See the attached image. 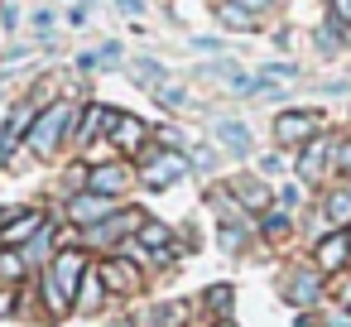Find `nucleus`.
Masks as SVG:
<instances>
[{"mask_svg": "<svg viewBox=\"0 0 351 327\" xmlns=\"http://www.w3.org/2000/svg\"><path fill=\"white\" fill-rule=\"evenodd\" d=\"M73 121H77V111L68 106V101H53L39 121H34V135H29V149L34 154H53L58 149V140L73 130Z\"/></svg>", "mask_w": 351, "mask_h": 327, "instance_id": "f257e3e1", "label": "nucleus"}, {"mask_svg": "<svg viewBox=\"0 0 351 327\" xmlns=\"http://www.w3.org/2000/svg\"><path fill=\"white\" fill-rule=\"evenodd\" d=\"M274 135H279V145H313L317 116H313V111H284V116L274 121Z\"/></svg>", "mask_w": 351, "mask_h": 327, "instance_id": "f03ea898", "label": "nucleus"}, {"mask_svg": "<svg viewBox=\"0 0 351 327\" xmlns=\"http://www.w3.org/2000/svg\"><path fill=\"white\" fill-rule=\"evenodd\" d=\"M49 274H53V284H58V289H63V293H68V298H73V293H77V289H82V279H87V274H92V269H87V260H82V255H77V250H73V255H68V250H63V255H58V260H53V269H49Z\"/></svg>", "mask_w": 351, "mask_h": 327, "instance_id": "7ed1b4c3", "label": "nucleus"}, {"mask_svg": "<svg viewBox=\"0 0 351 327\" xmlns=\"http://www.w3.org/2000/svg\"><path fill=\"white\" fill-rule=\"evenodd\" d=\"M188 173V159L183 154H154L149 164H145V183L149 188H169V183H178Z\"/></svg>", "mask_w": 351, "mask_h": 327, "instance_id": "20e7f679", "label": "nucleus"}, {"mask_svg": "<svg viewBox=\"0 0 351 327\" xmlns=\"http://www.w3.org/2000/svg\"><path fill=\"white\" fill-rule=\"evenodd\" d=\"M39 231H44V212H10L5 231H0V245H20V241H29Z\"/></svg>", "mask_w": 351, "mask_h": 327, "instance_id": "39448f33", "label": "nucleus"}, {"mask_svg": "<svg viewBox=\"0 0 351 327\" xmlns=\"http://www.w3.org/2000/svg\"><path fill=\"white\" fill-rule=\"evenodd\" d=\"M121 231H145V217H140V212L106 217V221H97V226H92V241H97V245H111V241H121Z\"/></svg>", "mask_w": 351, "mask_h": 327, "instance_id": "423d86ee", "label": "nucleus"}, {"mask_svg": "<svg viewBox=\"0 0 351 327\" xmlns=\"http://www.w3.org/2000/svg\"><path fill=\"white\" fill-rule=\"evenodd\" d=\"M29 101H20L10 116H5V125H0V159H10V149L20 145V135H25V125H29Z\"/></svg>", "mask_w": 351, "mask_h": 327, "instance_id": "0eeeda50", "label": "nucleus"}, {"mask_svg": "<svg viewBox=\"0 0 351 327\" xmlns=\"http://www.w3.org/2000/svg\"><path fill=\"white\" fill-rule=\"evenodd\" d=\"M111 145H121V149H135L140 140H145V121H135V116H111Z\"/></svg>", "mask_w": 351, "mask_h": 327, "instance_id": "6e6552de", "label": "nucleus"}, {"mask_svg": "<svg viewBox=\"0 0 351 327\" xmlns=\"http://www.w3.org/2000/svg\"><path fill=\"white\" fill-rule=\"evenodd\" d=\"M346 255H351V236H346V231H337V236H327V241L317 245V265H322V269H337Z\"/></svg>", "mask_w": 351, "mask_h": 327, "instance_id": "1a4fd4ad", "label": "nucleus"}, {"mask_svg": "<svg viewBox=\"0 0 351 327\" xmlns=\"http://www.w3.org/2000/svg\"><path fill=\"white\" fill-rule=\"evenodd\" d=\"M217 145H226L231 154H245L250 149V130L241 121H217Z\"/></svg>", "mask_w": 351, "mask_h": 327, "instance_id": "9d476101", "label": "nucleus"}, {"mask_svg": "<svg viewBox=\"0 0 351 327\" xmlns=\"http://www.w3.org/2000/svg\"><path fill=\"white\" fill-rule=\"evenodd\" d=\"M106 289H116V293H130V289H140V269H135L130 260H116V265H106Z\"/></svg>", "mask_w": 351, "mask_h": 327, "instance_id": "9b49d317", "label": "nucleus"}, {"mask_svg": "<svg viewBox=\"0 0 351 327\" xmlns=\"http://www.w3.org/2000/svg\"><path fill=\"white\" fill-rule=\"evenodd\" d=\"M125 178H130V173H125L121 164H111V169H92V193H97V197L121 193V188H125Z\"/></svg>", "mask_w": 351, "mask_h": 327, "instance_id": "f8f14e48", "label": "nucleus"}, {"mask_svg": "<svg viewBox=\"0 0 351 327\" xmlns=\"http://www.w3.org/2000/svg\"><path fill=\"white\" fill-rule=\"evenodd\" d=\"M317 289H322V284H317V274H303V269H298V274L284 284V298H289V303H313V298H317Z\"/></svg>", "mask_w": 351, "mask_h": 327, "instance_id": "ddd939ff", "label": "nucleus"}, {"mask_svg": "<svg viewBox=\"0 0 351 327\" xmlns=\"http://www.w3.org/2000/svg\"><path fill=\"white\" fill-rule=\"evenodd\" d=\"M106 212H111V197H97V193H87V197L73 202V221H97Z\"/></svg>", "mask_w": 351, "mask_h": 327, "instance_id": "4468645a", "label": "nucleus"}, {"mask_svg": "<svg viewBox=\"0 0 351 327\" xmlns=\"http://www.w3.org/2000/svg\"><path fill=\"white\" fill-rule=\"evenodd\" d=\"M236 193H241L245 207H265V202H269V188H265L260 178H236Z\"/></svg>", "mask_w": 351, "mask_h": 327, "instance_id": "2eb2a0df", "label": "nucleus"}, {"mask_svg": "<svg viewBox=\"0 0 351 327\" xmlns=\"http://www.w3.org/2000/svg\"><path fill=\"white\" fill-rule=\"evenodd\" d=\"M135 77H145V87H164V63H154V58H135Z\"/></svg>", "mask_w": 351, "mask_h": 327, "instance_id": "dca6fc26", "label": "nucleus"}, {"mask_svg": "<svg viewBox=\"0 0 351 327\" xmlns=\"http://www.w3.org/2000/svg\"><path fill=\"white\" fill-rule=\"evenodd\" d=\"M97 130H111V111H106V106H92V111H87V125L77 130V140H92Z\"/></svg>", "mask_w": 351, "mask_h": 327, "instance_id": "f3484780", "label": "nucleus"}, {"mask_svg": "<svg viewBox=\"0 0 351 327\" xmlns=\"http://www.w3.org/2000/svg\"><path fill=\"white\" fill-rule=\"evenodd\" d=\"M327 212H332V221H341V226H346V221H351V188H337V193H332V202H327Z\"/></svg>", "mask_w": 351, "mask_h": 327, "instance_id": "a211bd4d", "label": "nucleus"}, {"mask_svg": "<svg viewBox=\"0 0 351 327\" xmlns=\"http://www.w3.org/2000/svg\"><path fill=\"white\" fill-rule=\"evenodd\" d=\"M20 274H25V255L5 250V255H0V284H15Z\"/></svg>", "mask_w": 351, "mask_h": 327, "instance_id": "6ab92c4d", "label": "nucleus"}, {"mask_svg": "<svg viewBox=\"0 0 351 327\" xmlns=\"http://www.w3.org/2000/svg\"><path fill=\"white\" fill-rule=\"evenodd\" d=\"M322 154H327V140H313V145H308V159L298 164V173H303V178H313V173L322 169Z\"/></svg>", "mask_w": 351, "mask_h": 327, "instance_id": "aec40b11", "label": "nucleus"}, {"mask_svg": "<svg viewBox=\"0 0 351 327\" xmlns=\"http://www.w3.org/2000/svg\"><path fill=\"white\" fill-rule=\"evenodd\" d=\"M140 241H145V245H154V250H164V245H169V226H159V221H145Z\"/></svg>", "mask_w": 351, "mask_h": 327, "instance_id": "412c9836", "label": "nucleus"}, {"mask_svg": "<svg viewBox=\"0 0 351 327\" xmlns=\"http://www.w3.org/2000/svg\"><path fill=\"white\" fill-rule=\"evenodd\" d=\"M221 25H231V29H250L255 15H245V10H236V5H221Z\"/></svg>", "mask_w": 351, "mask_h": 327, "instance_id": "4be33fe9", "label": "nucleus"}, {"mask_svg": "<svg viewBox=\"0 0 351 327\" xmlns=\"http://www.w3.org/2000/svg\"><path fill=\"white\" fill-rule=\"evenodd\" d=\"M49 245H58V241H53V231H39V236L29 241V250H25V255H29V260H44V255H49Z\"/></svg>", "mask_w": 351, "mask_h": 327, "instance_id": "5701e85b", "label": "nucleus"}, {"mask_svg": "<svg viewBox=\"0 0 351 327\" xmlns=\"http://www.w3.org/2000/svg\"><path fill=\"white\" fill-rule=\"evenodd\" d=\"M207 303H212V308H226V303H231V284H212V289H207Z\"/></svg>", "mask_w": 351, "mask_h": 327, "instance_id": "b1692460", "label": "nucleus"}, {"mask_svg": "<svg viewBox=\"0 0 351 327\" xmlns=\"http://www.w3.org/2000/svg\"><path fill=\"white\" fill-rule=\"evenodd\" d=\"M245 236H250L245 226H231V231H221V245H231V250H241V245H245Z\"/></svg>", "mask_w": 351, "mask_h": 327, "instance_id": "393cba45", "label": "nucleus"}, {"mask_svg": "<svg viewBox=\"0 0 351 327\" xmlns=\"http://www.w3.org/2000/svg\"><path fill=\"white\" fill-rule=\"evenodd\" d=\"M82 308H97V298H101V289H97V279H82Z\"/></svg>", "mask_w": 351, "mask_h": 327, "instance_id": "a878e982", "label": "nucleus"}, {"mask_svg": "<svg viewBox=\"0 0 351 327\" xmlns=\"http://www.w3.org/2000/svg\"><path fill=\"white\" fill-rule=\"evenodd\" d=\"M159 101H164V106H183L188 97H183V87H159Z\"/></svg>", "mask_w": 351, "mask_h": 327, "instance_id": "bb28decb", "label": "nucleus"}, {"mask_svg": "<svg viewBox=\"0 0 351 327\" xmlns=\"http://www.w3.org/2000/svg\"><path fill=\"white\" fill-rule=\"evenodd\" d=\"M212 164H217L212 149H197V154H193V169H197V173H212Z\"/></svg>", "mask_w": 351, "mask_h": 327, "instance_id": "cd10ccee", "label": "nucleus"}, {"mask_svg": "<svg viewBox=\"0 0 351 327\" xmlns=\"http://www.w3.org/2000/svg\"><path fill=\"white\" fill-rule=\"evenodd\" d=\"M265 226H269L274 236H284V231H289V221H284V212H269V217H265Z\"/></svg>", "mask_w": 351, "mask_h": 327, "instance_id": "c85d7f7f", "label": "nucleus"}, {"mask_svg": "<svg viewBox=\"0 0 351 327\" xmlns=\"http://www.w3.org/2000/svg\"><path fill=\"white\" fill-rule=\"evenodd\" d=\"M116 58H121V49H116V44H101V53H97V63H116Z\"/></svg>", "mask_w": 351, "mask_h": 327, "instance_id": "c756f323", "label": "nucleus"}, {"mask_svg": "<svg viewBox=\"0 0 351 327\" xmlns=\"http://www.w3.org/2000/svg\"><path fill=\"white\" fill-rule=\"evenodd\" d=\"M221 5H250V10H265L269 0H221Z\"/></svg>", "mask_w": 351, "mask_h": 327, "instance_id": "7c9ffc66", "label": "nucleus"}, {"mask_svg": "<svg viewBox=\"0 0 351 327\" xmlns=\"http://www.w3.org/2000/svg\"><path fill=\"white\" fill-rule=\"evenodd\" d=\"M10 308H15V298H10V289H0V317H5Z\"/></svg>", "mask_w": 351, "mask_h": 327, "instance_id": "2f4dec72", "label": "nucleus"}, {"mask_svg": "<svg viewBox=\"0 0 351 327\" xmlns=\"http://www.w3.org/2000/svg\"><path fill=\"white\" fill-rule=\"evenodd\" d=\"M341 169L351 173V145H341Z\"/></svg>", "mask_w": 351, "mask_h": 327, "instance_id": "473e14b6", "label": "nucleus"}, {"mask_svg": "<svg viewBox=\"0 0 351 327\" xmlns=\"http://www.w3.org/2000/svg\"><path fill=\"white\" fill-rule=\"evenodd\" d=\"M293 327H313V322H308V317H298V322H293Z\"/></svg>", "mask_w": 351, "mask_h": 327, "instance_id": "72a5a7b5", "label": "nucleus"}, {"mask_svg": "<svg viewBox=\"0 0 351 327\" xmlns=\"http://www.w3.org/2000/svg\"><path fill=\"white\" fill-rule=\"evenodd\" d=\"M116 327H135V322H130V317H121V322H116Z\"/></svg>", "mask_w": 351, "mask_h": 327, "instance_id": "f704fd0d", "label": "nucleus"}, {"mask_svg": "<svg viewBox=\"0 0 351 327\" xmlns=\"http://www.w3.org/2000/svg\"><path fill=\"white\" fill-rule=\"evenodd\" d=\"M221 327H226V322H221Z\"/></svg>", "mask_w": 351, "mask_h": 327, "instance_id": "c9c22d12", "label": "nucleus"}]
</instances>
